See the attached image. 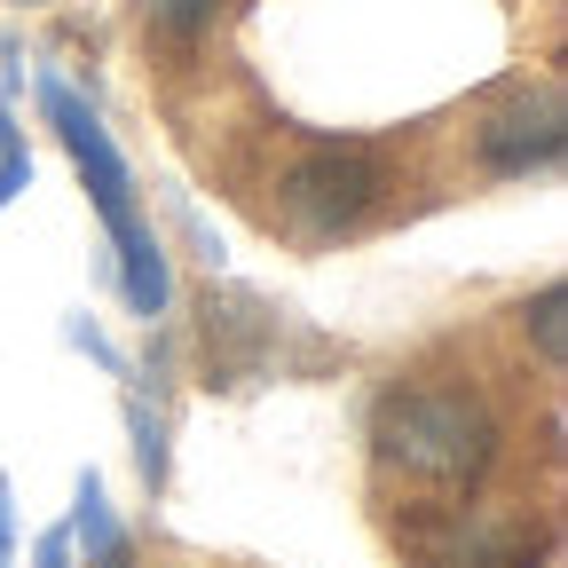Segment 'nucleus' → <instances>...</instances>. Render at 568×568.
Returning a JSON list of instances; mask_svg holds the SVG:
<instances>
[{
	"label": "nucleus",
	"instance_id": "1",
	"mask_svg": "<svg viewBox=\"0 0 568 568\" xmlns=\"http://www.w3.org/2000/svg\"><path fill=\"white\" fill-rule=\"evenodd\" d=\"M40 111L55 119L63 151H71V166H80V182H88V197H95V213H103V230H111V245H119V293H126V308H134L142 324H159L166 301H174V276H166V253H159L151 222H142V205H134V174H126V159H119L111 126H103L80 95H71L63 80H40Z\"/></svg>",
	"mask_w": 568,
	"mask_h": 568
},
{
	"label": "nucleus",
	"instance_id": "2",
	"mask_svg": "<svg viewBox=\"0 0 568 568\" xmlns=\"http://www.w3.org/2000/svg\"><path fill=\"white\" fill-rule=\"evenodd\" d=\"M372 443L418 481H481V466L497 458V426L466 387H395L372 410Z\"/></svg>",
	"mask_w": 568,
	"mask_h": 568
},
{
	"label": "nucleus",
	"instance_id": "3",
	"mask_svg": "<svg viewBox=\"0 0 568 568\" xmlns=\"http://www.w3.org/2000/svg\"><path fill=\"white\" fill-rule=\"evenodd\" d=\"M379 159L372 151H316L308 166H293L284 174V190H276V205H284V230L293 237H308V245H324V237H339V230H355L364 213L379 205Z\"/></svg>",
	"mask_w": 568,
	"mask_h": 568
},
{
	"label": "nucleus",
	"instance_id": "4",
	"mask_svg": "<svg viewBox=\"0 0 568 568\" xmlns=\"http://www.w3.org/2000/svg\"><path fill=\"white\" fill-rule=\"evenodd\" d=\"M560 151H568V126H560L552 95H521L481 126V166L489 174H537V166H560Z\"/></svg>",
	"mask_w": 568,
	"mask_h": 568
},
{
	"label": "nucleus",
	"instance_id": "5",
	"mask_svg": "<svg viewBox=\"0 0 568 568\" xmlns=\"http://www.w3.org/2000/svg\"><path fill=\"white\" fill-rule=\"evenodd\" d=\"M205 355H213V379H222V387L253 379L261 355H268V316L253 301H222V308L205 301Z\"/></svg>",
	"mask_w": 568,
	"mask_h": 568
},
{
	"label": "nucleus",
	"instance_id": "6",
	"mask_svg": "<svg viewBox=\"0 0 568 568\" xmlns=\"http://www.w3.org/2000/svg\"><path fill=\"white\" fill-rule=\"evenodd\" d=\"M71 545L88 552V568H126V529L95 474H80V497H71Z\"/></svg>",
	"mask_w": 568,
	"mask_h": 568
},
{
	"label": "nucleus",
	"instance_id": "7",
	"mask_svg": "<svg viewBox=\"0 0 568 568\" xmlns=\"http://www.w3.org/2000/svg\"><path fill=\"white\" fill-rule=\"evenodd\" d=\"M560 308H568V293H560V284H545V293L521 308V324H529V339H537V355H545V372H560V364H568V332H560Z\"/></svg>",
	"mask_w": 568,
	"mask_h": 568
},
{
	"label": "nucleus",
	"instance_id": "8",
	"mask_svg": "<svg viewBox=\"0 0 568 568\" xmlns=\"http://www.w3.org/2000/svg\"><path fill=\"white\" fill-rule=\"evenodd\" d=\"M126 426H134V466H142V481L166 489V426H159V410L126 403Z\"/></svg>",
	"mask_w": 568,
	"mask_h": 568
},
{
	"label": "nucleus",
	"instance_id": "9",
	"mask_svg": "<svg viewBox=\"0 0 568 568\" xmlns=\"http://www.w3.org/2000/svg\"><path fill=\"white\" fill-rule=\"evenodd\" d=\"M213 9H222V0H151V24L174 32V40H197L213 24Z\"/></svg>",
	"mask_w": 568,
	"mask_h": 568
},
{
	"label": "nucleus",
	"instance_id": "10",
	"mask_svg": "<svg viewBox=\"0 0 568 568\" xmlns=\"http://www.w3.org/2000/svg\"><path fill=\"white\" fill-rule=\"evenodd\" d=\"M9 552H17V514H9V474H0V568H9Z\"/></svg>",
	"mask_w": 568,
	"mask_h": 568
},
{
	"label": "nucleus",
	"instance_id": "11",
	"mask_svg": "<svg viewBox=\"0 0 568 568\" xmlns=\"http://www.w3.org/2000/svg\"><path fill=\"white\" fill-rule=\"evenodd\" d=\"M24 9H32V0H24Z\"/></svg>",
	"mask_w": 568,
	"mask_h": 568
}]
</instances>
